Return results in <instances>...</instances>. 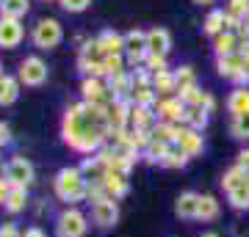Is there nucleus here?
Instances as JSON below:
<instances>
[{
	"instance_id": "24",
	"label": "nucleus",
	"mask_w": 249,
	"mask_h": 237,
	"mask_svg": "<svg viewBox=\"0 0 249 237\" xmlns=\"http://www.w3.org/2000/svg\"><path fill=\"white\" fill-rule=\"evenodd\" d=\"M17 80L9 75H0V105H11L17 99Z\"/></svg>"
},
{
	"instance_id": "1",
	"label": "nucleus",
	"mask_w": 249,
	"mask_h": 237,
	"mask_svg": "<svg viewBox=\"0 0 249 237\" xmlns=\"http://www.w3.org/2000/svg\"><path fill=\"white\" fill-rule=\"evenodd\" d=\"M86 185H89V179L83 176V171L75 166H67L61 168L58 174H55V182H53V190L55 196L61 199L64 204H78L86 199Z\"/></svg>"
},
{
	"instance_id": "15",
	"label": "nucleus",
	"mask_w": 249,
	"mask_h": 237,
	"mask_svg": "<svg viewBox=\"0 0 249 237\" xmlns=\"http://www.w3.org/2000/svg\"><path fill=\"white\" fill-rule=\"evenodd\" d=\"M155 113L144 105H130V130H152Z\"/></svg>"
},
{
	"instance_id": "17",
	"label": "nucleus",
	"mask_w": 249,
	"mask_h": 237,
	"mask_svg": "<svg viewBox=\"0 0 249 237\" xmlns=\"http://www.w3.org/2000/svg\"><path fill=\"white\" fill-rule=\"evenodd\" d=\"M227 108H230L232 116L249 113V88H247V86H238V88H235V91L230 94V99H227Z\"/></svg>"
},
{
	"instance_id": "39",
	"label": "nucleus",
	"mask_w": 249,
	"mask_h": 237,
	"mask_svg": "<svg viewBox=\"0 0 249 237\" xmlns=\"http://www.w3.org/2000/svg\"><path fill=\"white\" fill-rule=\"evenodd\" d=\"M238 53L244 55V69L249 72V42H241L238 44Z\"/></svg>"
},
{
	"instance_id": "42",
	"label": "nucleus",
	"mask_w": 249,
	"mask_h": 237,
	"mask_svg": "<svg viewBox=\"0 0 249 237\" xmlns=\"http://www.w3.org/2000/svg\"><path fill=\"white\" fill-rule=\"evenodd\" d=\"M22 237H47V235H45V232H42V229L31 226V229H28V232H25V235H22Z\"/></svg>"
},
{
	"instance_id": "36",
	"label": "nucleus",
	"mask_w": 249,
	"mask_h": 237,
	"mask_svg": "<svg viewBox=\"0 0 249 237\" xmlns=\"http://www.w3.org/2000/svg\"><path fill=\"white\" fill-rule=\"evenodd\" d=\"M11 190H14V185H11V179H6V174H3V176H0V207L9 202Z\"/></svg>"
},
{
	"instance_id": "5",
	"label": "nucleus",
	"mask_w": 249,
	"mask_h": 237,
	"mask_svg": "<svg viewBox=\"0 0 249 237\" xmlns=\"http://www.w3.org/2000/svg\"><path fill=\"white\" fill-rule=\"evenodd\" d=\"M6 179H11L14 188H31L34 182V166H31V160L17 155V158L9 160V166H6Z\"/></svg>"
},
{
	"instance_id": "43",
	"label": "nucleus",
	"mask_w": 249,
	"mask_h": 237,
	"mask_svg": "<svg viewBox=\"0 0 249 237\" xmlns=\"http://www.w3.org/2000/svg\"><path fill=\"white\" fill-rule=\"evenodd\" d=\"M194 3H199V6H208V3H213V0H194Z\"/></svg>"
},
{
	"instance_id": "26",
	"label": "nucleus",
	"mask_w": 249,
	"mask_h": 237,
	"mask_svg": "<svg viewBox=\"0 0 249 237\" xmlns=\"http://www.w3.org/2000/svg\"><path fill=\"white\" fill-rule=\"evenodd\" d=\"M227 202H230V207H235V210H249V185H238V188H232L230 193H227Z\"/></svg>"
},
{
	"instance_id": "10",
	"label": "nucleus",
	"mask_w": 249,
	"mask_h": 237,
	"mask_svg": "<svg viewBox=\"0 0 249 237\" xmlns=\"http://www.w3.org/2000/svg\"><path fill=\"white\" fill-rule=\"evenodd\" d=\"M175 212H178L180 218L194 221L196 212H199V193H191V190L180 193L178 196V204H175Z\"/></svg>"
},
{
	"instance_id": "12",
	"label": "nucleus",
	"mask_w": 249,
	"mask_h": 237,
	"mask_svg": "<svg viewBox=\"0 0 249 237\" xmlns=\"http://www.w3.org/2000/svg\"><path fill=\"white\" fill-rule=\"evenodd\" d=\"M178 146L183 152H186L188 158H196V155H202V135H199V130H191V127H186L183 130V135H180V141H178Z\"/></svg>"
},
{
	"instance_id": "40",
	"label": "nucleus",
	"mask_w": 249,
	"mask_h": 237,
	"mask_svg": "<svg viewBox=\"0 0 249 237\" xmlns=\"http://www.w3.org/2000/svg\"><path fill=\"white\" fill-rule=\"evenodd\" d=\"M235 166H241V168L249 174V149H244V152L238 155V163H235Z\"/></svg>"
},
{
	"instance_id": "28",
	"label": "nucleus",
	"mask_w": 249,
	"mask_h": 237,
	"mask_svg": "<svg viewBox=\"0 0 249 237\" xmlns=\"http://www.w3.org/2000/svg\"><path fill=\"white\" fill-rule=\"evenodd\" d=\"M175 83H178V97L186 94L188 88H194L196 78H194V72H191V66H180V72H175Z\"/></svg>"
},
{
	"instance_id": "9",
	"label": "nucleus",
	"mask_w": 249,
	"mask_h": 237,
	"mask_svg": "<svg viewBox=\"0 0 249 237\" xmlns=\"http://www.w3.org/2000/svg\"><path fill=\"white\" fill-rule=\"evenodd\" d=\"M22 42V25L19 19L0 17V47H17Z\"/></svg>"
},
{
	"instance_id": "35",
	"label": "nucleus",
	"mask_w": 249,
	"mask_h": 237,
	"mask_svg": "<svg viewBox=\"0 0 249 237\" xmlns=\"http://www.w3.org/2000/svg\"><path fill=\"white\" fill-rule=\"evenodd\" d=\"M103 69H106V78H114V75L124 72V69H122V55H106Z\"/></svg>"
},
{
	"instance_id": "31",
	"label": "nucleus",
	"mask_w": 249,
	"mask_h": 237,
	"mask_svg": "<svg viewBox=\"0 0 249 237\" xmlns=\"http://www.w3.org/2000/svg\"><path fill=\"white\" fill-rule=\"evenodd\" d=\"M205 124H208V111L205 108H188L186 127H191V130H205Z\"/></svg>"
},
{
	"instance_id": "22",
	"label": "nucleus",
	"mask_w": 249,
	"mask_h": 237,
	"mask_svg": "<svg viewBox=\"0 0 249 237\" xmlns=\"http://www.w3.org/2000/svg\"><path fill=\"white\" fill-rule=\"evenodd\" d=\"M152 88H155V94H172V91H178L175 75H172L169 69H166V72H158V75H152Z\"/></svg>"
},
{
	"instance_id": "23",
	"label": "nucleus",
	"mask_w": 249,
	"mask_h": 237,
	"mask_svg": "<svg viewBox=\"0 0 249 237\" xmlns=\"http://www.w3.org/2000/svg\"><path fill=\"white\" fill-rule=\"evenodd\" d=\"M247 171L241 166H232L230 171H224V176H222V188H224V193H230L232 188H238V185H244L247 182Z\"/></svg>"
},
{
	"instance_id": "34",
	"label": "nucleus",
	"mask_w": 249,
	"mask_h": 237,
	"mask_svg": "<svg viewBox=\"0 0 249 237\" xmlns=\"http://www.w3.org/2000/svg\"><path fill=\"white\" fill-rule=\"evenodd\" d=\"M227 17H232V19H247V17H249V0H230Z\"/></svg>"
},
{
	"instance_id": "33",
	"label": "nucleus",
	"mask_w": 249,
	"mask_h": 237,
	"mask_svg": "<svg viewBox=\"0 0 249 237\" xmlns=\"http://www.w3.org/2000/svg\"><path fill=\"white\" fill-rule=\"evenodd\" d=\"M144 66H147V72H150V75L166 72V55H152V53H147V58H144Z\"/></svg>"
},
{
	"instance_id": "21",
	"label": "nucleus",
	"mask_w": 249,
	"mask_h": 237,
	"mask_svg": "<svg viewBox=\"0 0 249 237\" xmlns=\"http://www.w3.org/2000/svg\"><path fill=\"white\" fill-rule=\"evenodd\" d=\"M219 218V202L216 196L205 193L199 196V212H196V221H216Z\"/></svg>"
},
{
	"instance_id": "2",
	"label": "nucleus",
	"mask_w": 249,
	"mask_h": 237,
	"mask_svg": "<svg viewBox=\"0 0 249 237\" xmlns=\"http://www.w3.org/2000/svg\"><path fill=\"white\" fill-rule=\"evenodd\" d=\"M86 229H89L86 215L80 210H75V207H67V210L58 215V221H55V235L58 237H83Z\"/></svg>"
},
{
	"instance_id": "18",
	"label": "nucleus",
	"mask_w": 249,
	"mask_h": 237,
	"mask_svg": "<svg viewBox=\"0 0 249 237\" xmlns=\"http://www.w3.org/2000/svg\"><path fill=\"white\" fill-rule=\"evenodd\" d=\"M241 69H244V55H241V53H232V55L219 58V75H222V78H230L232 80Z\"/></svg>"
},
{
	"instance_id": "3",
	"label": "nucleus",
	"mask_w": 249,
	"mask_h": 237,
	"mask_svg": "<svg viewBox=\"0 0 249 237\" xmlns=\"http://www.w3.org/2000/svg\"><path fill=\"white\" fill-rule=\"evenodd\" d=\"M61 25H58V19L47 17V19H39V25L34 28V44L39 50H53L58 47L61 42Z\"/></svg>"
},
{
	"instance_id": "25",
	"label": "nucleus",
	"mask_w": 249,
	"mask_h": 237,
	"mask_svg": "<svg viewBox=\"0 0 249 237\" xmlns=\"http://www.w3.org/2000/svg\"><path fill=\"white\" fill-rule=\"evenodd\" d=\"M25 204H28V188H14L11 196H9V202L3 204V207H6L11 215H17V212L25 210Z\"/></svg>"
},
{
	"instance_id": "37",
	"label": "nucleus",
	"mask_w": 249,
	"mask_h": 237,
	"mask_svg": "<svg viewBox=\"0 0 249 237\" xmlns=\"http://www.w3.org/2000/svg\"><path fill=\"white\" fill-rule=\"evenodd\" d=\"M89 3H91V0H61V6L67 11H83Z\"/></svg>"
},
{
	"instance_id": "8",
	"label": "nucleus",
	"mask_w": 249,
	"mask_h": 237,
	"mask_svg": "<svg viewBox=\"0 0 249 237\" xmlns=\"http://www.w3.org/2000/svg\"><path fill=\"white\" fill-rule=\"evenodd\" d=\"M91 218L100 229H111L119 221V207H116L114 199H103V202L91 204Z\"/></svg>"
},
{
	"instance_id": "19",
	"label": "nucleus",
	"mask_w": 249,
	"mask_h": 237,
	"mask_svg": "<svg viewBox=\"0 0 249 237\" xmlns=\"http://www.w3.org/2000/svg\"><path fill=\"white\" fill-rule=\"evenodd\" d=\"M97 42H100V47H103L106 55H122L124 53V39L119 33H114V31H106Z\"/></svg>"
},
{
	"instance_id": "14",
	"label": "nucleus",
	"mask_w": 249,
	"mask_h": 237,
	"mask_svg": "<svg viewBox=\"0 0 249 237\" xmlns=\"http://www.w3.org/2000/svg\"><path fill=\"white\" fill-rule=\"evenodd\" d=\"M124 193H127V176L106 174V179H103V196H106V199H114V202H119Z\"/></svg>"
},
{
	"instance_id": "44",
	"label": "nucleus",
	"mask_w": 249,
	"mask_h": 237,
	"mask_svg": "<svg viewBox=\"0 0 249 237\" xmlns=\"http://www.w3.org/2000/svg\"><path fill=\"white\" fill-rule=\"evenodd\" d=\"M202 237H219V235H216V232H205Z\"/></svg>"
},
{
	"instance_id": "29",
	"label": "nucleus",
	"mask_w": 249,
	"mask_h": 237,
	"mask_svg": "<svg viewBox=\"0 0 249 237\" xmlns=\"http://www.w3.org/2000/svg\"><path fill=\"white\" fill-rule=\"evenodd\" d=\"M224 25H227V14H224V11H211L208 19H205V33L219 36L224 31Z\"/></svg>"
},
{
	"instance_id": "13",
	"label": "nucleus",
	"mask_w": 249,
	"mask_h": 237,
	"mask_svg": "<svg viewBox=\"0 0 249 237\" xmlns=\"http://www.w3.org/2000/svg\"><path fill=\"white\" fill-rule=\"evenodd\" d=\"M183 130H186V127H180V124H175V122H158L155 127H152V138H158V141H163V143L172 146V143L180 141Z\"/></svg>"
},
{
	"instance_id": "27",
	"label": "nucleus",
	"mask_w": 249,
	"mask_h": 237,
	"mask_svg": "<svg viewBox=\"0 0 249 237\" xmlns=\"http://www.w3.org/2000/svg\"><path fill=\"white\" fill-rule=\"evenodd\" d=\"M0 11H3V17L19 19L22 14H28V0H3L0 3Z\"/></svg>"
},
{
	"instance_id": "20",
	"label": "nucleus",
	"mask_w": 249,
	"mask_h": 237,
	"mask_svg": "<svg viewBox=\"0 0 249 237\" xmlns=\"http://www.w3.org/2000/svg\"><path fill=\"white\" fill-rule=\"evenodd\" d=\"M142 155H144V160H147V163H160V166H163V160H166V155H169V143L152 138Z\"/></svg>"
},
{
	"instance_id": "6",
	"label": "nucleus",
	"mask_w": 249,
	"mask_h": 237,
	"mask_svg": "<svg viewBox=\"0 0 249 237\" xmlns=\"http://www.w3.org/2000/svg\"><path fill=\"white\" fill-rule=\"evenodd\" d=\"M19 80L25 83V86H42L47 80V66L42 58H36V55H31V58H25V61L19 63Z\"/></svg>"
},
{
	"instance_id": "45",
	"label": "nucleus",
	"mask_w": 249,
	"mask_h": 237,
	"mask_svg": "<svg viewBox=\"0 0 249 237\" xmlns=\"http://www.w3.org/2000/svg\"><path fill=\"white\" fill-rule=\"evenodd\" d=\"M0 3H3V0H0Z\"/></svg>"
},
{
	"instance_id": "30",
	"label": "nucleus",
	"mask_w": 249,
	"mask_h": 237,
	"mask_svg": "<svg viewBox=\"0 0 249 237\" xmlns=\"http://www.w3.org/2000/svg\"><path fill=\"white\" fill-rule=\"evenodd\" d=\"M188 160H191V158H188L186 152L180 149L178 143H172V146H169V155H166V160H163V166H166V168H183Z\"/></svg>"
},
{
	"instance_id": "32",
	"label": "nucleus",
	"mask_w": 249,
	"mask_h": 237,
	"mask_svg": "<svg viewBox=\"0 0 249 237\" xmlns=\"http://www.w3.org/2000/svg\"><path fill=\"white\" fill-rule=\"evenodd\" d=\"M230 132L235 135V138H249V113L232 116V122H230Z\"/></svg>"
},
{
	"instance_id": "11",
	"label": "nucleus",
	"mask_w": 249,
	"mask_h": 237,
	"mask_svg": "<svg viewBox=\"0 0 249 237\" xmlns=\"http://www.w3.org/2000/svg\"><path fill=\"white\" fill-rule=\"evenodd\" d=\"M169 47H172V39H169V33H166L163 28H155V31L147 33V53L166 55V53H169Z\"/></svg>"
},
{
	"instance_id": "16",
	"label": "nucleus",
	"mask_w": 249,
	"mask_h": 237,
	"mask_svg": "<svg viewBox=\"0 0 249 237\" xmlns=\"http://www.w3.org/2000/svg\"><path fill=\"white\" fill-rule=\"evenodd\" d=\"M238 36L230 33V31H222V33L213 39V50L219 58H224V55H232V53H238Z\"/></svg>"
},
{
	"instance_id": "38",
	"label": "nucleus",
	"mask_w": 249,
	"mask_h": 237,
	"mask_svg": "<svg viewBox=\"0 0 249 237\" xmlns=\"http://www.w3.org/2000/svg\"><path fill=\"white\" fill-rule=\"evenodd\" d=\"M0 237H22V232H19L14 223H3V226H0Z\"/></svg>"
},
{
	"instance_id": "7",
	"label": "nucleus",
	"mask_w": 249,
	"mask_h": 237,
	"mask_svg": "<svg viewBox=\"0 0 249 237\" xmlns=\"http://www.w3.org/2000/svg\"><path fill=\"white\" fill-rule=\"evenodd\" d=\"M106 119H108V127L114 132L127 130V127H130V102H127V99H114V102L106 108Z\"/></svg>"
},
{
	"instance_id": "41",
	"label": "nucleus",
	"mask_w": 249,
	"mask_h": 237,
	"mask_svg": "<svg viewBox=\"0 0 249 237\" xmlns=\"http://www.w3.org/2000/svg\"><path fill=\"white\" fill-rule=\"evenodd\" d=\"M9 141H11V132H9V127H6V124L0 122V146H6Z\"/></svg>"
},
{
	"instance_id": "4",
	"label": "nucleus",
	"mask_w": 249,
	"mask_h": 237,
	"mask_svg": "<svg viewBox=\"0 0 249 237\" xmlns=\"http://www.w3.org/2000/svg\"><path fill=\"white\" fill-rule=\"evenodd\" d=\"M155 116L158 122H175V124H186V116H188V105L183 102L180 97H166V99H158L155 102Z\"/></svg>"
}]
</instances>
